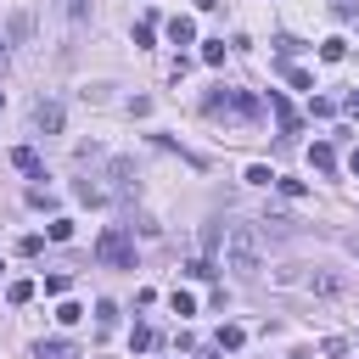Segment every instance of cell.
<instances>
[{
    "label": "cell",
    "mask_w": 359,
    "mask_h": 359,
    "mask_svg": "<svg viewBox=\"0 0 359 359\" xmlns=\"http://www.w3.org/2000/svg\"><path fill=\"white\" fill-rule=\"evenodd\" d=\"M320 57H326V62H342V57H348V39H326Z\"/></svg>",
    "instance_id": "obj_16"
},
{
    "label": "cell",
    "mask_w": 359,
    "mask_h": 359,
    "mask_svg": "<svg viewBox=\"0 0 359 359\" xmlns=\"http://www.w3.org/2000/svg\"><path fill=\"white\" fill-rule=\"evenodd\" d=\"M34 359H79V348L62 342V337H51V342H39V348H34Z\"/></svg>",
    "instance_id": "obj_7"
},
{
    "label": "cell",
    "mask_w": 359,
    "mask_h": 359,
    "mask_svg": "<svg viewBox=\"0 0 359 359\" xmlns=\"http://www.w3.org/2000/svg\"><path fill=\"white\" fill-rule=\"evenodd\" d=\"M34 129L39 135H62V101H34Z\"/></svg>",
    "instance_id": "obj_4"
},
{
    "label": "cell",
    "mask_w": 359,
    "mask_h": 359,
    "mask_svg": "<svg viewBox=\"0 0 359 359\" xmlns=\"http://www.w3.org/2000/svg\"><path fill=\"white\" fill-rule=\"evenodd\" d=\"M28 298H34V281H12L6 287V303H28Z\"/></svg>",
    "instance_id": "obj_14"
},
{
    "label": "cell",
    "mask_w": 359,
    "mask_h": 359,
    "mask_svg": "<svg viewBox=\"0 0 359 359\" xmlns=\"http://www.w3.org/2000/svg\"><path fill=\"white\" fill-rule=\"evenodd\" d=\"M202 62H208V68L224 62V39H208V45H202Z\"/></svg>",
    "instance_id": "obj_18"
},
{
    "label": "cell",
    "mask_w": 359,
    "mask_h": 359,
    "mask_svg": "<svg viewBox=\"0 0 359 359\" xmlns=\"http://www.w3.org/2000/svg\"><path fill=\"white\" fill-rule=\"evenodd\" d=\"M309 163H314V168H337V152H331L326 141H314V146H309Z\"/></svg>",
    "instance_id": "obj_11"
},
{
    "label": "cell",
    "mask_w": 359,
    "mask_h": 359,
    "mask_svg": "<svg viewBox=\"0 0 359 359\" xmlns=\"http://www.w3.org/2000/svg\"><path fill=\"white\" fill-rule=\"evenodd\" d=\"M45 236H51V242H68V236H73V219H51V224H45Z\"/></svg>",
    "instance_id": "obj_15"
},
{
    "label": "cell",
    "mask_w": 359,
    "mask_h": 359,
    "mask_svg": "<svg viewBox=\"0 0 359 359\" xmlns=\"http://www.w3.org/2000/svg\"><path fill=\"white\" fill-rule=\"evenodd\" d=\"M287 359H314V353H309V348H298V353H287Z\"/></svg>",
    "instance_id": "obj_27"
},
{
    "label": "cell",
    "mask_w": 359,
    "mask_h": 359,
    "mask_svg": "<svg viewBox=\"0 0 359 359\" xmlns=\"http://www.w3.org/2000/svg\"><path fill=\"white\" fill-rule=\"evenodd\" d=\"M174 314H197V298L191 292H174Z\"/></svg>",
    "instance_id": "obj_22"
},
{
    "label": "cell",
    "mask_w": 359,
    "mask_h": 359,
    "mask_svg": "<svg viewBox=\"0 0 359 359\" xmlns=\"http://www.w3.org/2000/svg\"><path fill=\"white\" fill-rule=\"evenodd\" d=\"M337 12H342V17H353V12H359V0H337Z\"/></svg>",
    "instance_id": "obj_25"
},
{
    "label": "cell",
    "mask_w": 359,
    "mask_h": 359,
    "mask_svg": "<svg viewBox=\"0 0 359 359\" xmlns=\"http://www.w3.org/2000/svg\"><path fill=\"white\" fill-rule=\"evenodd\" d=\"M168 39H174V45H191V39H197V23H191V17H174V23H168Z\"/></svg>",
    "instance_id": "obj_8"
},
{
    "label": "cell",
    "mask_w": 359,
    "mask_h": 359,
    "mask_svg": "<svg viewBox=\"0 0 359 359\" xmlns=\"http://www.w3.org/2000/svg\"><path fill=\"white\" fill-rule=\"evenodd\" d=\"M152 342H157V331H152V326H135V337H129V348H135V353H146Z\"/></svg>",
    "instance_id": "obj_13"
},
{
    "label": "cell",
    "mask_w": 359,
    "mask_h": 359,
    "mask_svg": "<svg viewBox=\"0 0 359 359\" xmlns=\"http://www.w3.org/2000/svg\"><path fill=\"white\" fill-rule=\"evenodd\" d=\"M186 275H191V281H208V275H213V264H208V258H191V264H186Z\"/></svg>",
    "instance_id": "obj_20"
},
{
    "label": "cell",
    "mask_w": 359,
    "mask_h": 359,
    "mask_svg": "<svg viewBox=\"0 0 359 359\" xmlns=\"http://www.w3.org/2000/svg\"><path fill=\"white\" fill-rule=\"evenodd\" d=\"M224 269H236V275H258L264 269V236H258V224H231L224 231Z\"/></svg>",
    "instance_id": "obj_1"
},
{
    "label": "cell",
    "mask_w": 359,
    "mask_h": 359,
    "mask_svg": "<svg viewBox=\"0 0 359 359\" xmlns=\"http://www.w3.org/2000/svg\"><path fill=\"white\" fill-rule=\"evenodd\" d=\"M269 113H275V124H281V135H298V113L287 107V96H281V90H269Z\"/></svg>",
    "instance_id": "obj_5"
},
{
    "label": "cell",
    "mask_w": 359,
    "mask_h": 359,
    "mask_svg": "<svg viewBox=\"0 0 359 359\" xmlns=\"http://www.w3.org/2000/svg\"><path fill=\"white\" fill-rule=\"evenodd\" d=\"M287 84H292V90H314V79H309L303 68H287Z\"/></svg>",
    "instance_id": "obj_21"
},
{
    "label": "cell",
    "mask_w": 359,
    "mask_h": 359,
    "mask_svg": "<svg viewBox=\"0 0 359 359\" xmlns=\"http://www.w3.org/2000/svg\"><path fill=\"white\" fill-rule=\"evenodd\" d=\"M348 253H353V258H359V236H348Z\"/></svg>",
    "instance_id": "obj_29"
},
{
    "label": "cell",
    "mask_w": 359,
    "mask_h": 359,
    "mask_svg": "<svg viewBox=\"0 0 359 359\" xmlns=\"http://www.w3.org/2000/svg\"><path fill=\"white\" fill-rule=\"evenodd\" d=\"M57 320H62V326H79L84 309H79V303H57Z\"/></svg>",
    "instance_id": "obj_17"
},
{
    "label": "cell",
    "mask_w": 359,
    "mask_h": 359,
    "mask_svg": "<svg viewBox=\"0 0 359 359\" xmlns=\"http://www.w3.org/2000/svg\"><path fill=\"white\" fill-rule=\"evenodd\" d=\"M96 258H101L107 269H135V236L124 231V224H107L101 242H96Z\"/></svg>",
    "instance_id": "obj_2"
},
{
    "label": "cell",
    "mask_w": 359,
    "mask_h": 359,
    "mask_svg": "<svg viewBox=\"0 0 359 359\" xmlns=\"http://www.w3.org/2000/svg\"><path fill=\"white\" fill-rule=\"evenodd\" d=\"M247 186H275V174H269L264 163H253V168H247Z\"/></svg>",
    "instance_id": "obj_19"
},
{
    "label": "cell",
    "mask_w": 359,
    "mask_h": 359,
    "mask_svg": "<svg viewBox=\"0 0 359 359\" xmlns=\"http://www.w3.org/2000/svg\"><path fill=\"white\" fill-rule=\"evenodd\" d=\"M12 163H17L23 174H34V180H39V152H34V146H17V152H12Z\"/></svg>",
    "instance_id": "obj_10"
},
{
    "label": "cell",
    "mask_w": 359,
    "mask_h": 359,
    "mask_svg": "<svg viewBox=\"0 0 359 359\" xmlns=\"http://www.w3.org/2000/svg\"><path fill=\"white\" fill-rule=\"evenodd\" d=\"M348 168H353V174H359V146H353V157H348Z\"/></svg>",
    "instance_id": "obj_28"
},
{
    "label": "cell",
    "mask_w": 359,
    "mask_h": 359,
    "mask_svg": "<svg viewBox=\"0 0 359 359\" xmlns=\"http://www.w3.org/2000/svg\"><path fill=\"white\" fill-rule=\"evenodd\" d=\"M96 326H101V331H113V326H118V303H107V298L96 303Z\"/></svg>",
    "instance_id": "obj_12"
},
{
    "label": "cell",
    "mask_w": 359,
    "mask_h": 359,
    "mask_svg": "<svg viewBox=\"0 0 359 359\" xmlns=\"http://www.w3.org/2000/svg\"><path fill=\"white\" fill-rule=\"evenodd\" d=\"M292 287H303V292H326V298H337L342 292V275H326V269H309V275H287Z\"/></svg>",
    "instance_id": "obj_3"
},
{
    "label": "cell",
    "mask_w": 359,
    "mask_h": 359,
    "mask_svg": "<svg viewBox=\"0 0 359 359\" xmlns=\"http://www.w3.org/2000/svg\"><path fill=\"white\" fill-rule=\"evenodd\" d=\"M28 202H34V208H57V197L45 191V186H34V191H28Z\"/></svg>",
    "instance_id": "obj_23"
},
{
    "label": "cell",
    "mask_w": 359,
    "mask_h": 359,
    "mask_svg": "<svg viewBox=\"0 0 359 359\" xmlns=\"http://www.w3.org/2000/svg\"><path fill=\"white\" fill-rule=\"evenodd\" d=\"M242 342H247V331H242V326H219V353H236Z\"/></svg>",
    "instance_id": "obj_9"
},
{
    "label": "cell",
    "mask_w": 359,
    "mask_h": 359,
    "mask_svg": "<svg viewBox=\"0 0 359 359\" xmlns=\"http://www.w3.org/2000/svg\"><path fill=\"white\" fill-rule=\"evenodd\" d=\"M73 197H79V202H90V208H101V202H107L113 191L101 186V180H79V186H73Z\"/></svg>",
    "instance_id": "obj_6"
},
{
    "label": "cell",
    "mask_w": 359,
    "mask_h": 359,
    "mask_svg": "<svg viewBox=\"0 0 359 359\" xmlns=\"http://www.w3.org/2000/svg\"><path fill=\"white\" fill-rule=\"evenodd\" d=\"M62 12H68V17H73V23H79V17H84V12H90V6H84V0H62Z\"/></svg>",
    "instance_id": "obj_24"
},
{
    "label": "cell",
    "mask_w": 359,
    "mask_h": 359,
    "mask_svg": "<svg viewBox=\"0 0 359 359\" xmlns=\"http://www.w3.org/2000/svg\"><path fill=\"white\" fill-rule=\"evenodd\" d=\"M342 107H348V113H353V118H359V90H353V96H348V101H342Z\"/></svg>",
    "instance_id": "obj_26"
}]
</instances>
